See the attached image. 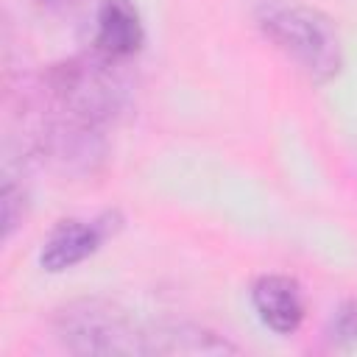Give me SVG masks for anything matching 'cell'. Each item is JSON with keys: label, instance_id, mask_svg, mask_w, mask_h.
<instances>
[{"label": "cell", "instance_id": "obj_1", "mask_svg": "<svg viewBox=\"0 0 357 357\" xmlns=\"http://www.w3.org/2000/svg\"><path fill=\"white\" fill-rule=\"evenodd\" d=\"M259 31L312 84H329L343 70V42L335 22L304 3L271 0L257 14Z\"/></svg>", "mask_w": 357, "mask_h": 357}, {"label": "cell", "instance_id": "obj_2", "mask_svg": "<svg viewBox=\"0 0 357 357\" xmlns=\"http://www.w3.org/2000/svg\"><path fill=\"white\" fill-rule=\"evenodd\" d=\"M117 67L120 61L98 50L92 56H75L53 64L45 75L50 106L64 120L100 128L120 112L126 100V84Z\"/></svg>", "mask_w": 357, "mask_h": 357}, {"label": "cell", "instance_id": "obj_3", "mask_svg": "<svg viewBox=\"0 0 357 357\" xmlns=\"http://www.w3.org/2000/svg\"><path fill=\"white\" fill-rule=\"evenodd\" d=\"M59 343L73 354H148V329L106 298H78L53 318Z\"/></svg>", "mask_w": 357, "mask_h": 357}, {"label": "cell", "instance_id": "obj_4", "mask_svg": "<svg viewBox=\"0 0 357 357\" xmlns=\"http://www.w3.org/2000/svg\"><path fill=\"white\" fill-rule=\"evenodd\" d=\"M123 226L120 212H103L98 218L81 220V218H67L53 226L47 234L42 251H39V265L47 273H61L84 259H89L117 229Z\"/></svg>", "mask_w": 357, "mask_h": 357}, {"label": "cell", "instance_id": "obj_5", "mask_svg": "<svg viewBox=\"0 0 357 357\" xmlns=\"http://www.w3.org/2000/svg\"><path fill=\"white\" fill-rule=\"evenodd\" d=\"M92 45L98 53L126 61L137 56L145 45V25L131 0H100L95 14V36Z\"/></svg>", "mask_w": 357, "mask_h": 357}, {"label": "cell", "instance_id": "obj_6", "mask_svg": "<svg viewBox=\"0 0 357 357\" xmlns=\"http://www.w3.org/2000/svg\"><path fill=\"white\" fill-rule=\"evenodd\" d=\"M251 304L259 321L276 335H293L304 321V296L296 279L265 273L251 284Z\"/></svg>", "mask_w": 357, "mask_h": 357}, {"label": "cell", "instance_id": "obj_7", "mask_svg": "<svg viewBox=\"0 0 357 357\" xmlns=\"http://www.w3.org/2000/svg\"><path fill=\"white\" fill-rule=\"evenodd\" d=\"M240 349L218 332L192 324L148 329V354H237Z\"/></svg>", "mask_w": 357, "mask_h": 357}, {"label": "cell", "instance_id": "obj_8", "mask_svg": "<svg viewBox=\"0 0 357 357\" xmlns=\"http://www.w3.org/2000/svg\"><path fill=\"white\" fill-rule=\"evenodd\" d=\"M0 206H3V237L11 240V234L22 226L25 220V192L17 187L11 178H6L3 192H0Z\"/></svg>", "mask_w": 357, "mask_h": 357}, {"label": "cell", "instance_id": "obj_9", "mask_svg": "<svg viewBox=\"0 0 357 357\" xmlns=\"http://www.w3.org/2000/svg\"><path fill=\"white\" fill-rule=\"evenodd\" d=\"M326 335H329V340L337 343V346L357 343V301H354V298L343 301V304L332 312Z\"/></svg>", "mask_w": 357, "mask_h": 357}, {"label": "cell", "instance_id": "obj_10", "mask_svg": "<svg viewBox=\"0 0 357 357\" xmlns=\"http://www.w3.org/2000/svg\"><path fill=\"white\" fill-rule=\"evenodd\" d=\"M39 3L47 8H70V6H78L81 0H39Z\"/></svg>", "mask_w": 357, "mask_h": 357}]
</instances>
